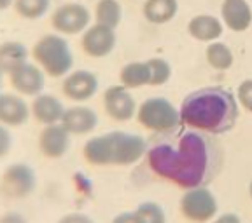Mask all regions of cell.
Returning a JSON list of instances; mask_svg holds the SVG:
<instances>
[{
  "label": "cell",
  "instance_id": "cell-10",
  "mask_svg": "<svg viewBox=\"0 0 252 223\" xmlns=\"http://www.w3.org/2000/svg\"><path fill=\"white\" fill-rule=\"evenodd\" d=\"M81 47L91 58H105L116 47V31L114 28L103 26V25H93L88 26L81 39Z\"/></svg>",
  "mask_w": 252,
  "mask_h": 223
},
{
  "label": "cell",
  "instance_id": "cell-26",
  "mask_svg": "<svg viewBox=\"0 0 252 223\" xmlns=\"http://www.w3.org/2000/svg\"><path fill=\"white\" fill-rule=\"evenodd\" d=\"M12 134L9 131L7 125L0 124V159H4V157L9 155L12 149Z\"/></svg>",
  "mask_w": 252,
  "mask_h": 223
},
{
  "label": "cell",
  "instance_id": "cell-20",
  "mask_svg": "<svg viewBox=\"0 0 252 223\" xmlns=\"http://www.w3.org/2000/svg\"><path fill=\"white\" fill-rule=\"evenodd\" d=\"M121 86L126 89H137L142 86H151V68L147 61H131L121 68L119 74Z\"/></svg>",
  "mask_w": 252,
  "mask_h": 223
},
{
  "label": "cell",
  "instance_id": "cell-13",
  "mask_svg": "<svg viewBox=\"0 0 252 223\" xmlns=\"http://www.w3.org/2000/svg\"><path fill=\"white\" fill-rule=\"evenodd\" d=\"M62 91L72 101H88L98 91V78L88 70H74L67 74Z\"/></svg>",
  "mask_w": 252,
  "mask_h": 223
},
{
  "label": "cell",
  "instance_id": "cell-23",
  "mask_svg": "<svg viewBox=\"0 0 252 223\" xmlns=\"http://www.w3.org/2000/svg\"><path fill=\"white\" fill-rule=\"evenodd\" d=\"M49 5H51V0H14L12 7L20 18L33 21L42 18L49 11Z\"/></svg>",
  "mask_w": 252,
  "mask_h": 223
},
{
  "label": "cell",
  "instance_id": "cell-18",
  "mask_svg": "<svg viewBox=\"0 0 252 223\" xmlns=\"http://www.w3.org/2000/svg\"><path fill=\"white\" fill-rule=\"evenodd\" d=\"M189 33L191 37L201 42H212V40L219 39L222 33V25L217 18L209 14H200L194 16L193 20L189 21Z\"/></svg>",
  "mask_w": 252,
  "mask_h": 223
},
{
  "label": "cell",
  "instance_id": "cell-12",
  "mask_svg": "<svg viewBox=\"0 0 252 223\" xmlns=\"http://www.w3.org/2000/svg\"><path fill=\"white\" fill-rule=\"evenodd\" d=\"M103 106L110 119L119 122L130 121L137 114V105H135L133 96L125 86H110L103 94Z\"/></svg>",
  "mask_w": 252,
  "mask_h": 223
},
{
  "label": "cell",
  "instance_id": "cell-27",
  "mask_svg": "<svg viewBox=\"0 0 252 223\" xmlns=\"http://www.w3.org/2000/svg\"><path fill=\"white\" fill-rule=\"evenodd\" d=\"M238 99L240 103L249 110L252 112V80H244L238 87Z\"/></svg>",
  "mask_w": 252,
  "mask_h": 223
},
{
  "label": "cell",
  "instance_id": "cell-22",
  "mask_svg": "<svg viewBox=\"0 0 252 223\" xmlns=\"http://www.w3.org/2000/svg\"><path fill=\"white\" fill-rule=\"evenodd\" d=\"M123 7L118 0H98V4L94 7V20L98 25L109 28H116L121 23Z\"/></svg>",
  "mask_w": 252,
  "mask_h": 223
},
{
  "label": "cell",
  "instance_id": "cell-15",
  "mask_svg": "<svg viewBox=\"0 0 252 223\" xmlns=\"http://www.w3.org/2000/svg\"><path fill=\"white\" fill-rule=\"evenodd\" d=\"M60 124L70 134H88L98 125V115L90 106H70V108H65Z\"/></svg>",
  "mask_w": 252,
  "mask_h": 223
},
{
  "label": "cell",
  "instance_id": "cell-33",
  "mask_svg": "<svg viewBox=\"0 0 252 223\" xmlns=\"http://www.w3.org/2000/svg\"><path fill=\"white\" fill-rule=\"evenodd\" d=\"M249 192H251V197H252V181H251V187H249Z\"/></svg>",
  "mask_w": 252,
  "mask_h": 223
},
{
  "label": "cell",
  "instance_id": "cell-1",
  "mask_svg": "<svg viewBox=\"0 0 252 223\" xmlns=\"http://www.w3.org/2000/svg\"><path fill=\"white\" fill-rule=\"evenodd\" d=\"M179 114L181 121L189 127L220 133L235 124L238 108L235 98L228 91L212 87L189 94L182 103Z\"/></svg>",
  "mask_w": 252,
  "mask_h": 223
},
{
  "label": "cell",
  "instance_id": "cell-4",
  "mask_svg": "<svg viewBox=\"0 0 252 223\" xmlns=\"http://www.w3.org/2000/svg\"><path fill=\"white\" fill-rule=\"evenodd\" d=\"M32 58L49 77H63L70 74L74 65V54L70 46L58 33L42 35L32 47Z\"/></svg>",
  "mask_w": 252,
  "mask_h": 223
},
{
  "label": "cell",
  "instance_id": "cell-21",
  "mask_svg": "<svg viewBox=\"0 0 252 223\" xmlns=\"http://www.w3.org/2000/svg\"><path fill=\"white\" fill-rule=\"evenodd\" d=\"M177 0H146L142 11L149 23L163 25L173 20V16L177 14Z\"/></svg>",
  "mask_w": 252,
  "mask_h": 223
},
{
  "label": "cell",
  "instance_id": "cell-9",
  "mask_svg": "<svg viewBox=\"0 0 252 223\" xmlns=\"http://www.w3.org/2000/svg\"><path fill=\"white\" fill-rule=\"evenodd\" d=\"M9 84H11L12 91L20 96H30L35 98L37 94H40L44 91V72L37 63H23L18 68H14L12 72L7 74Z\"/></svg>",
  "mask_w": 252,
  "mask_h": 223
},
{
  "label": "cell",
  "instance_id": "cell-34",
  "mask_svg": "<svg viewBox=\"0 0 252 223\" xmlns=\"http://www.w3.org/2000/svg\"><path fill=\"white\" fill-rule=\"evenodd\" d=\"M2 75H4V74H2V72H0V87H2Z\"/></svg>",
  "mask_w": 252,
  "mask_h": 223
},
{
  "label": "cell",
  "instance_id": "cell-8",
  "mask_svg": "<svg viewBox=\"0 0 252 223\" xmlns=\"http://www.w3.org/2000/svg\"><path fill=\"white\" fill-rule=\"evenodd\" d=\"M90 11L77 2L60 5L51 14V26L56 30V33H63V35H77L90 26Z\"/></svg>",
  "mask_w": 252,
  "mask_h": 223
},
{
  "label": "cell",
  "instance_id": "cell-16",
  "mask_svg": "<svg viewBox=\"0 0 252 223\" xmlns=\"http://www.w3.org/2000/svg\"><path fill=\"white\" fill-rule=\"evenodd\" d=\"M30 112L32 115L35 117V121L42 125H49V124H60L62 117L65 114V106L62 105L56 96L47 93H40L37 94L33 101L30 105Z\"/></svg>",
  "mask_w": 252,
  "mask_h": 223
},
{
  "label": "cell",
  "instance_id": "cell-19",
  "mask_svg": "<svg viewBox=\"0 0 252 223\" xmlns=\"http://www.w3.org/2000/svg\"><path fill=\"white\" fill-rule=\"evenodd\" d=\"M28 61V49L18 40H5L0 44V72L9 74Z\"/></svg>",
  "mask_w": 252,
  "mask_h": 223
},
{
  "label": "cell",
  "instance_id": "cell-14",
  "mask_svg": "<svg viewBox=\"0 0 252 223\" xmlns=\"http://www.w3.org/2000/svg\"><path fill=\"white\" fill-rule=\"evenodd\" d=\"M32 115L23 96L16 93H0V124L7 127H21Z\"/></svg>",
  "mask_w": 252,
  "mask_h": 223
},
{
  "label": "cell",
  "instance_id": "cell-5",
  "mask_svg": "<svg viewBox=\"0 0 252 223\" xmlns=\"http://www.w3.org/2000/svg\"><path fill=\"white\" fill-rule=\"evenodd\" d=\"M137 121L146 129L154 133H166L181 122L179 110L165 98H147L137 110Z\"/></svg>",
  "mask_w": 252,
  "mask_h": 223
},
{
  "label": "cell",
  "instance_id": "cell-3",
  "mask_svg": "<svg viewBox=\"0 0 252 223\" xmlns=\"http://www.w3.org/2000/svg\"><path fill=\"white\" fill-rule=\"evenodd\" d=\"M146 153L144 138L125 131L100 134L86 141L83 155L93 166H130Z\"/></svg>",
  "mask_w": 252,
  "mask_h": 223
},
{
  "label": "cell",
  "instance_id": "cell-7",
  "mask_svg": "<svg viewBox=\"0 0 252 223\" xmlns=\"http://www.w3.org/2000/svg\"><path fill=\"white\" fill-rule=\"evenodd\" d=\"M217 199L209 188H189L181 199V213L193 223H207L217 213Z\"/></svg>",
  "mask_w": 252,
  "mask_h": 223
},
{
  "label": "cell",
  "instance_id": "cell-11",
  "mask_svg": "<svg viewBox=\"0 0 252 223\" xmlns=\"http://www.w3.org/2000/svg\"><path fill=\"white\" fill-rule=\"evenodd\" d=\"M37 147L46 159H62L70 149V133L62 124L44 125L39 133Z\"/></svg>",
  "mask_w": 252,
  "mask_h": 223
},
{
  "label": "cell",
  "instance_id": "cell-30",
  "mask_svg": "<svg viewBox=\"0 0 252 223\" xmlns=\"http://www.w3.org/2000/svg\"><path fill=\"white\" fill-rule=\"evenodd\" d=\"M210 223H242V220L235 213H224V215L216 216Z\"/></svg>",
  "mask_w": 252,
  "mask_h": 223
},
{
  "label": "cell",
  "instance_id": "cell-28",
  "mask_svg": "<svg viewBox=\"0 0 252 223\" xmlns=\"http://www.w3.org/2000/svg\"><path fill=\"white\" fill-rule=\"evenodd\" d=\"M112 223H146V220L138 209H135V211H126L118 215L112 220Z\"/></svg>",
  "mask_w": 252,
  "mask_h": 223
},
{
  "label": "cell",
  "instance_id": "cell-24",
  "mask_svg": "<svg viewBox=\"0 0 252 223\" xmlns=\"http://www.w3.org/2000/svg\"><path fill=\"white\" fill-rule=\"evenodd\" d=\"M207 61L217 70H228L233 65V52L224 44L212 42L207 47Z\"/></svg>",
  "mask_w": 252,
  "mask_h": 223
},
{
  "label": "cell",
  "instance_id": "cell-31",
  "mask_svg": "<svg viewBox=\"0 0 252 223\" xmlns=\"http://www.w3.org/2000/svg\"><path fill=\"white\" fill-rule=\"evenodd\" d=\"M0 223H28L20 213H5L2 218H0Z\"/></svg>",
  "mask_w": 252,
  "mask_h": 223
},
{
  "label": "cell",
  "instance_id": "cell-2",
  "mask_svg": "<svg viewBox=\"0 0 252 223\" xmlns=\"http://www.w3.org/2000/svg\"><path fill=\"white\" fill-rule=\"evenodd\" d=\"M151 168L161 176L173 180H194L205 166V143L203 138L194 133L182 136L179 150L168 145H159L149 153Z\"/></svg>",
  "mask_w": 252,
  "mask_h": 223
},
{
  "label": "cell",
  "instance_id": "cell-17",
  "mask_svg": "<svg viewBox=\"0 0 252 223\" xmlns=\"http://www.w3.org/2000/svg\"><path fill=\"white\" fill-rule=\"evenodd\" d=\"M220 14L224 25L233 31H245L252 23V9L247 0H224Z\"/></svg>",
  "mask_w": 252,
  "mask_h": 223
},
{
  "label": "cell",
  "instance_id": "cell-6",
  "mask_svg": "<svg viewBox=\"0 0 252 223\" xmlns=\"http://www.w3.org/2000/svg\"><path fill=\"white\" fill-rule=\"evenodd\" d=\"M35 171L25 162L7 166L0 176V192L7 199H25L35 190Z\"/></svg>",
  "mask_w": 252,
  "mask_h": 223
},
{
  "label": "cell",
  "instance_id": "cell-29",
  "mask_svg": "<svg viewBox=\"0 0 252 223\" xmlns=\"http://www.w3.org/2000/svg\"><path fill=\"white\" fill-rule=\"evenodd\" d=\"M58 223H94V222L88 215H84V213H70V215L62 216Z\"/></svg>",
  "mask_w": 252,
  "mask_h": 223
},
{
  "label": "cell",
  "instance_id": "cell-25",
  "mask_svg": "<svg viewBox=\"0 0 252 223\" xmlns=\"http://www.w3.org/2000/svg\"><path fill=\"white\" fill-rule=\"evenodd\" d=\"M151 68V86H161L172 75V68L170 65L161 58H151L147 59Z\"/></svg>",
  "mask_w": 252,
  "mask_h": 223
},
{
  "label": "cell",
  "instance_id": "cell-32",
  "mask_svg": "<svg viewBox=\"0 0 252 223\" xmlns=\"http://www.w3.org/2000/svg\"><path fill=\"white\" fill-rule=\"evenodd\" d=\"M14 0H0V11H5V9L12 7Z\"/></svg>",
  "mask_w": 252,
  "mask_h": 223
}]
</instances>
